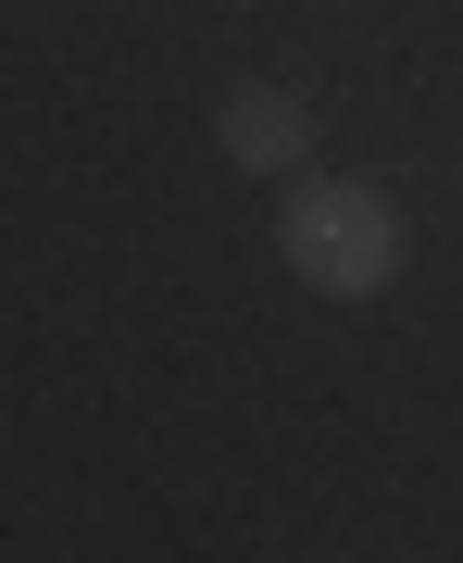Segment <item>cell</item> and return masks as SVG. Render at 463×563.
<instances>
[{"label": "cell", "mask_w": 463, "mask_h": 563, "mask_svg": "<svg viewBox=\"0 0 463 563\" xmlns=\"http://www.w3.org/2000/svg\"><path fill=\"white\" fill-rule=\"evenodd\" d=\"M276 239H288V276L326 288V301H376V288L401 276V213H388V188H363V176H301Z\"/></svg>", "instance_id": "6da1fadb"}, {"label": "cell", "mask_w": 463, "mask_h": 563, "mask_svg": "<svg viewBox=\"0 0 463 563\" xmlns=\"http://www.w3.org/2000/svg\"><path fill=\"white\" fill-rule=\"evenodd\" d=\"M213 139H225V163H251V176H301V151H313V113H301V88L251 76V88H225Z\"/></svg>", "instance_id": "7a4b0ae2"}]
</instances>
